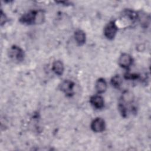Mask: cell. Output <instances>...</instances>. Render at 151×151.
<instances>
[{"instance_id": "1", "label": "cell", "mask_w": 151, "mask_h": 151, "mask_svg": "<svg viewBox=\"0 0 151 151\" xmlns=\"http://www.w3.org/2000/svg\"><path fill=\"white\" fill-rule=\"evenodd\" d=\"M117 31V27L113 21L110 22L105 27L104 29V34L106 38L109 40L114 38Z\"/></svg>"}, {"instance_id": "2", "label": "cell", "mask_w": 151, "mask_h": 151, "mask_svg": "<svg viewBox=\"0 0 151 151\" xmlns=\"http://www.w3.org/2000/svg\"><path fill=\"white\" fill-rule=\"evenodd\" d=\"M91 129L95 132H101L105 129V123L103 119L97 117L95 119L91 124Z\"/></svg>"}, {"instance_id": "3", "label": "cell", "mask_w": 151, "mask_h": 151, "mask_svg": "<svg viewBox=\"0 0 151 151\" xmlns=\"http://www.w3.org/2000/svg\"><path fill=\"white\" fill-rule=\"evenodd\" d=\"M133 62L132 57L127 54H123L119 58V64L123 68H128Z\"/></svg>"}, {"instance_id": "4", "label": "cell", "mask_w": 151, "mask_h": 151, "mask_svg": "<svg viewBox=\"0 0 151 151\" xmlns=\"http://www.w3.org/2000/svg\"><path fill=\"white\" fill-rule=\"evenodd\" d=\"M90 102L94 107L97 109H100L104 106V100L101 96L99 95H94L91 97Z\"/></svg>"}, {"instance_id": "5", "label": "cell", "mask_w": 151, "mask_h": 151, "mask_svg": "<svg viewBox=\"0 0 151 151\" xmlns=\"http://www.w3.org/2000/svg\"><path fill=\"white\" fill-rule=\"evenodd\" d=\"M10 55L18 61H22L24 58V52L20 48L14 46L11 50Z\"/></svg>"}, {"instance_id": "6", "label": "cell", "mask_w": 151, "mask_h": 151, "mask_svg": "<svg viewBox=\"0 0 151 151\" xmlns=\"http://www.w3.org/2000/svg\"><path fill=\"white\" fill-rule=\"evenodd\" d=\"M75 40L79 45H81L84 44L86 41L85 33L81 30H77L74 34Z\"/></svg>"}, {"instance_id": "7", "label": "cell", "mask_w": 151, "mask_h": 151, "mask_svg": "<svg viewBox=\"0 0 151 151\" xmlns=\"http://www.w3.org/2000/svg\"><path fill=\"white\" fill-rule=\"evenodd\" d=\"M96 89L99 93H104L107 89V83L103 78H99L96 83Z\"/></svg>"}, {"instance_id": "8", "label": "cell", "mask_w": 151, "mask_h": 151, "mask_svg": "<svg viewBox=\"0 0 151 151\" xmlns=\"http://www.w3.org/2000/svg\"><path fill=\"white\" fill-rule=\"evenodd\" d=\"M74 84L73 82L69 80H65L64 81L61 86V89L66 94H70L73 89Z\"/></svg>"}, {"instance_id": "9", "label": "cell", "mask_w": 151, "mask_h": 151, "mask_svg": "<svg viewBox=\"0 0 151 151\" xmlns=\"http://www.w3.org/2000/svg\"><path fill=\"white\" fill-rule=\"evenodd\" d=\"M52 70L57 75L60 76L64 71V65L61 61H55L52 64Z\"/></svg>"}, {"instance_id": "10", "label": "cell", "mask_w": 151, "mask_h": 151, "mask_svg": "<svg viewBox=\"0 0 151 151\" xmlns=\"http://www.w3.org/2000/svg\"><path fill=\"white\" fill-rule=\"evenodd\" d=\"M111 83L114 87L118 88L122 84V79L119 76H115L112 78Z\"/></svg>"}, {"instance_id": "11", "label": "cell", "mask_w": 151, "mask_h": 151, "mask_svg": "<svg viewBox=\"0 0 151 151\" xmlns=\"http://www.w3.org/2000/svg\"><path fill=\"white\" fill-rule=\"evenodd\" d=\"M123 101H124L126 102H128V103L132 101L133 100L132 94L130 93H129V91L125 92L123 95Z\"/></svg>"}]
</instances>
